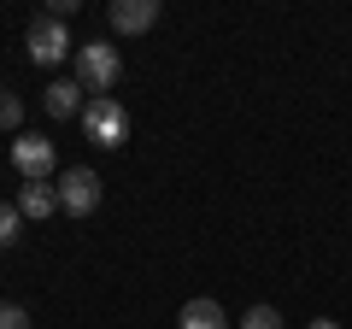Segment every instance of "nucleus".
Masks as SVG:
<instances>
[{
    "mask_svg": "<svg viewBox=\"0 0 352 329\" xmlns=\"http://www.w3.org/2000/svg\"><path fill=\"white\" fill-rule=\"evenodd\" d=\"M118 76H124L118 47H106V41H82V47H76V83H82L88 100H106V94L118 89Z\"/></svg>",
    "mask_w": 352,
    "mask_h": 329,
    "instance_id": "f257e3e1",
    "label": "nucleus"
},
{
    "mask_svg": "<svg viewBox=\"0 0 352 329\" xmlns=\"http://www.w3.org/2000/svg\"><path fill=\"white\" fill-rule=\"evenodd\" d=\"M82 136L94 141V147H124L129 141V112L106 94V100H88L82 106Z\"/></svg>",
    "mask_w": 352,
    "mask_h": 329,
    "instance_id": "f03ea898",
    "label": "nucleus"
},
{
    "mask_svg": "<svg viewBox=\"0 0 352 329\" xmlns=\"http://www.w3.org/2000/svg\"><path fill=\"white\" fill-rule=\"evenodd\" d=\"M24 47H30V59L36 65H65V59H76V41H71V30L59 24V18H36L30 24V36H24Z\"/></svg>",
    "mask_w": 352,
    "mask_h": 329,
    "instance_id": "7ed1b4c3",
    "label": "nucleus"
},
{
    "mask_svg": "<svg viewBox=\"0 0 352 329\" xmlns=\"http://www.w3.org/2000/svg\"><path fill=\"white\" fill-rule=\"evenodd\" d=\"M94 206H100V177H94L88 164H71V171H59V212L88 217Z\"/></svg>",
    "mask_w": 352,
    "mask_h": 329,
    "instance_id": "20e7f679",
    "label": "nucleus"
},
{
    "mask_svg": "<svg viewBox=\"0 0 352 329\" xmlns=\"http://www.w3.org/2000/svg\"><path fill=\"white\" fill-rule=\"evenodd\" d=\"M106 24H112L118 36H141V30L159 24V0H112V6H106Z\"/></svg>",
    "mask_w": 352,
    "mask_h": 329,
    "instance_id": "39448f33",
    "label": "nucleus"
},
{
    "mask_svg": "<svg viewBox=\"0 0 352 329\" xmlns=\"http://www.w3.org/2000/svg\"><path fill=\"white\" fill-rule=\"evenodd\" d=\"M12 164L24 171V182H47V171H53V141H47V136H18V141H12Z\"/></svg>",
    "mask_w": 352,
    "mask_h": 329,
    "instance_id": "423d86ee",
    "label": "nucleus"
},
{
    "mask_svg": "<svg viewBox=\"0 0 352 329\" xmlns=\"http://www.w3.org/2000/svg\"><path fill=\"white\" fill-rule=\"evenodd\" d=\"M82 106H88V94H82V83H76V76H59V83H47V89H41V112L47 118H82Z\"/></svg>",
    "mask_w": 352,
    "mask_h": 329,
    "instance_id": "0eeeda50",
    "label": "nucleus"
},
{
    "mask_svg": "<svg viewBox=\"0 0 352 329\" xmlns=\"http://www.w3.org/2000/svg\"><path fill=\"white\" fill-rule=\"evenodd\" d=\"M18 212L24 217H53L59 212V182H24L18 189Z\"/></svg>",
    "mask_w": 352,
    "mask_h": 329,
    "instance_id": "6e6552de",
    "label": "nucleus"
},
{
    "mask_svg": "<svg viewBox=\"0 0 352 329\" xmlns=\"http://www.w3.org/2000/svg\"><path fill=\"white\" fill-rule=\"evenodd\" d=\"M176 329H229V317H223L217 300H188L182 317H176Z\"/></svg>",
    "mask_w": 352,
    "mask_h": 329,
    "instance_id": "1a4fd4ad",
    "label": "nucleus"
},
{
    "mask_svg": "<svg viewBox=\"0 0 352 329\" xmlns=\"http://www.w3.org/2000/svg\"><path fill=\"white\" fill-rule=\"evenodd\" d=\"M18 235H24V212H18V200H0V247H12Z\"/></svg>",
    "mask_w": 352,
    "mask_h": 329,
    "instance_id": "9d476101",
    "label": "nucleus"
},
{
    "mask_svg": "<svg viewBox=\"0 0 352 329\" xmlns=\"http://www.w3.org/2000/svg\"><path fill=\"white\" fill-rule=\"evenodd\" d=\"M241 329H282V312H276V306H247Z\"/></svg>",
    "mask_w": 352,
    "mask_h": 329,
    "instance_id": "9b49d317",
    "label": "nucleus"
},
{
    "mask_svg": "<svg viewBox=\"0 0 352 329\" xmlns=\"http://www.w3.org/2000/svg\"><path fill=\"white\" fill-rule=\"evenodd\" d=\"M18 124H24V100L0 89V129H18Z\"/></svg>",
    "mask_w": 352,
    "mask_h": 329,
    "instance_id": "f8f14e48",
    "label": "nucleus"
},
{
    "mask_svg": "<svg viewBox=\"0 0 352 329\" xmlns=\"http://www.w3.org/2000/svg\"><path fill=\"white\" fill-rule=\"evenodd\" d=\"M0 329H30V312L18 300H0Z\"/></svg>",
    "mask_w": 352,
    "mask_h": 329,
    "instance_id": "ddd939ff",
    "label": "nucleus"
},
{
    "mask_svg": "<svg viewBox=\"0 0 352 329\" xmlns=\"http://www.w3.org/2000/svg\"><path fill=\"white\" fill-rule=\"evenodd\" d=\"M71 12H76V0H47V18H59V24H65Z\"/></svg>",
    "mask_w": 352,
    "mask_h": 329,
    "instance_id": "4468645a",
    "label": "nucleus"
},
{
    "mask_svg": "<svg viewBox=\"0 0 352 329\" xmlns=\"http://www.w3.org/2000/svg\"><path fill=\"white\" fill-rule=\"evenodd\" d=\"M311 329H340V323H335V317H311Z\"/></svg>",
    "mask_w": 352,
    "mask_h": 329,
    "instance_id": "2eb2a0df",
    "label": "nucleus"
}]
</instances>
